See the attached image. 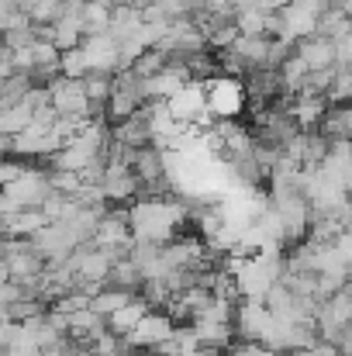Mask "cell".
<instances>
[{"mask_svg": "<svg viewBox=\"0 0 352 356\" xmlns=\"http://www.w3.org/2000/svg\"><path fill=\"white\" fill-rule=\"evenodd\" d=\"M232 329H235V339H255L262 343L266 329H269V312L262 301L255 298H242L235 305V315H232Z\"/></svg>", "mask_w": 352, "mask_h": 356, "instance_id": "5", "label": "cell"}, {"mask_svg": "<svg viewBox=\"0 0 352 356\" xmlns=\"http://www.w3.org/2000/svg\"><path fill=\"white\" fill-rule=\"evenodd\" d=\"M111 138H115V142H121V145H131V149L149 145V124H145V115H142V104H138V108H135L128 118L115 121Z\"/></svg>", "mask_w": 352, "mask_h": 356, "instance_id": "15", "label": "cell"}, {"mask_svg": "<svg viewBox=\"0 0 352 356\" xmlns=\"http://www.w3.org/2000/svg\"><path fill=\"white\" fill-rule=\"evenodd\" d=\"M80 356H87V353H80Z\"/></svg>", "mask_w": 352, "mask_h": 356, "instance_id": "38", "label": "cell"}, {"mask_svg": "<svg viewBox=\"0 0 352 356\" xmlns=\"http://www.w3.org/2000/svg\"><path fill=\"white\" fill-rule=\"evenodd\" d=\"M21 170H24V159H7V156H0V187H3L7 180H14Z\"/></svg>", "mask_w": 352, "mask_h": 356, "instance_id": "29", "label": "cell"}, {"mask_svg": "<svg viewBox=\"0 0 352 356\" xmlns=\"http://www.w3.org/2000/svg\"><path fill=\"white\" fill-rule=\"evenodd\" d=\"M280 17V35L276 38H287V42H297V38H308L315 35V24H318V10L301 3V0H290L276 10Z\"/></svg>", "mask_w": 352, "mask_h": 356, "instance_id": "7", "label": "cell"}, {"mask_svg": "<svg viewBox=\"0 0 352 356\" xmlns=\"http://www.w3.org/2000/svg\"><path fill=\"white\" fill-rule=\"evenodd\" d=\"M349 128H352L349 104H328L325 118L318 121V131H321L325 138H349Z\"/></svg>", "mask_w": 352, "mask_h": 356, "instance_id": "18", "label": "cell"}, {"mask_svg": "<svg viewBox=\"0 0 352 356\" xmlns=\"http://www.w3.org/2000/svg\"><path fill=\"white\" fill-rule=\"evenodd\" d=\"M0 87H3V80H0Z\"/></svg>", "mask_w": 352, "mask_h": 356, "instance_id": "37", "label": "cell"}, {"mask_svg": "<svg viewBox=\"0 0 352 356\" xmlns=\"http://www.w3.org/2000/svg\"><path fill=\"white\" fill-rule=\"evenodd\" d=\"M80 87H83V94H87L90 104H104L108 94H111V73H97V70H90V73L80 76Z\"/></svg>", "mask_w": 352, "mask_h": 356, "instance_id": "22", "label": "cell"}, {"mask_svg": "<svg viewBox=\"0 0 352 356\" xmlns=\"http://www.w3.org/2000/svg\"><path fill=\"white\" fill-rule=\"evenodd\" d=\"M145 312H149V305H145V301L135 294L128 305H121L117 312H111L104 322H108V329H111L115 336H128V332H131V329L142 322V315H145Z\"/></svg>", "mask_w": 352, "mask_h": 356, "instance_id": "17", "label": "cell"}, {"mask_svg": "<svg viewBox=\"0 0 352 356\" xmlns=\"http://www.w3.org/2000/svg\"><path fill=\"white\" fill-rule=\"evenodd\" d=\"M45 90H49V104H52L56 115H83V118H87L90 101H87L80 80H69V76L56 73V76L45 83Z\"/></svg>", "mask_w": 352, "mask_h": 356, "instance_id": "4", "label": "cell"}, {"mask_svg": "<svg viewBox=\"0 0 352 356\" xmlns=\"http://www.w3.org/2000/svg\"><path fill=\"white\" fill-rule=\"evenodd\" d=\"M3 312H7L10 322H24V318L45 315V301H38V298H31V294H21V298H14L10 305H3Z\"/></svg>", "mask_w": 352, "mask_h": 356, "instance_id": "23", "label": "cell"}, {"mask_svg": "<svg viewBox=\"0 0 352 356\" xmlns=\"http://www.w3.org/2000/svg\"><path fill=\"white\" fill-rule=\"evenodd\" d=\"M325 111H328V101H325L321 94H294V101H290V108H287V115L294 118V124H297L301 131L318 128V121L325 118Z\"/></svg>", "mask_w": 352, "mask_h": 356, "instance_id": "12", "label": "cell"}, {"mask_svg": "<svg viewBox=\"0 0 352 356\" xmlns=\"http://www.w3.org/2000/svg\"><path fill=\"white\" fill-rule=\"evenodd\" d=\"M59 73L69 76V80H80V76L87 73V59H83V49H80V45L59 52Z\"/></svg>", "mask_w": 352, "mask_h": 356, "instance_id": "27", "label": "cell"}, {"mask_svg": "<svg viewBox=\"0 0 352 356\" xmlns=\"http://www.w3.org/2000/svg\"><path fill=\"white\" fill-rule=\"evenodd\" d=\"M10 280V270H7V259H0V284Z\"/></svg>", "mask_w": 352, "mask_h": 356, "instance_id": "33", "label": "cell"}, {"mask_svg": "<svg viewBox=\"0 0 352 356\" xmlns=\"http://www.w3.org/2000/svg\"><path fill=\"white\" fill-rule=\"evenodd\" d=\"M173 329H176V322H173L166 312H145L142 322H138L128 336H121V339H124L128 346H135V350H145V346H156V343L169 339Z\"/></svg>", "mask_w": 352, "mask_h": 356, "instance_id": "8", "label": "cell"}, {"mask_svg": "<svg viewBox=\"0 0 352 356\" xmlns=\"http://www.w3.org/2000/svg\"><path fill=\"white\" fill-rule=\"evenodd\" d=\"M83 3H101V7H115V0H83Z\"/></svg>", "mask_w": 352, "mask_h": 356, "instance_id": "34", "label": "cell"}, {"mask_svg": "<svg viewBox=\"0 0 352 356\" xmlns=\"http://www.w3.org/2000/svg\"><path fill=\"white\" fill-rule=\"evenodd\" d=\"M166 108H169V115L173 121H187V124H194V118L208 108V97H204V80H187L173 97H166Z\"/></svg>", "mask_w": 352, "mask_h": 356, "instance_id": "11", "label": "cell"}, {"mask_svg": "<svg viewBox=\"0 0 352 356\" xmlns=\"http://www.w3.org/2000/svg\"><path fill=\"white\" fill-rule=\"evenodd\" d=\"M3 52H7V49H3V45H0V59H3Z\"/></svg>", "mask_w": 352, "mask_h": 356, "instance_id": "35", "label": "cell"}, {"mask_svg": "<svg viewBox=\"0 0 352 356\" xmlns=\"http://www.w3.org/2000/svg\"><path fill=\"white\" fill-rule=\"evenodd\" d=\"M14 204H21V208H38L42 204V197L49 194V180H45V166H35V163H24V170L14 177V180H7L3 187H0Z\"/></svg>", "mask_w": 352, "mask_h": 356, "instance_id": "3", "label": "cell"}, {"mask_svg": "<svg viewBox=\"0 0 352 356\" xmlns=\"http://www.w3.org/2000/svg\"><path fill=\"white\" fill-rule=\"evenodd\" d=\"M80 49H83V59H87V73L97 70V73H115L117 70V38H111L108 31L101 35H83L80 38Z\"/></svg>", "mask_w": 352, "mask_h": 356, "instance_id": "9", "label": "cell"}, {"mask_svg": "<svg viewBox=\"0 0 352 356\" xmlns=\"http://www.w3.org/2000/svg\"><path fill=\"white\" fill-rule=\"evenodd\" d=\"M166 59H169V56H166L162 49H142V52L128 63V70H131L135 76H142V80H145V76L159 73V70L166 66Z\"/></svg>", "mask_w": 352, "mask_h": 356, "instance_id": "21", "label": "cell"}, {"mask_svg": "<svg viewBox=\"0 0 352 356\" xmlns=\"http://www.w3.org/2000/svg\"><path fill=\"white\" fill-rule=\"evenodd\" d=\"M204 97H208V111L218 118H238L242 108H245V87L238 76H225V73H215L204 80Z\"/></svg>", "mask_w": 352, "mask_h": 356, "instance_id": "2", "label": "cell"}, {"mask_svg": "<svg viewBox=\"0 0 352 356\" xmlns=\"http://www.w3.org/2000/svg\"><path fill=\"white\" fill-rule=\"evenodd\" d=\"M187 222V201H180L176 194L166 197H135V204L128 208V229L135 242H169L183 229Z\"/></svg>", "mask_w": 352, "mask_h": 356, "instance_id": "1", "label": "cell"}, {"mask_svg": "<svg viewBox=\"0 0 352 356\" xmlns=\"http://www.w3.org/2000/svg\"><path fill=\"white\" fill-rule=\"evenodd\" d=\"M349 97H352V73H349V66H335L332 83H328V90H325V101H328V104H346Z\"/></svg>", "mask_w": 352, "mask_h": 356, "instance_id": "24", "label": "cell"}, {"mask_svg": "<svg viewBox=\"0 0 352 356\" xmlns=\"http://www.w3.org/2000/svg\"><path fill=\"white\" fill-rule=\"evenodd\" d=\"M308 350H311V356H342L335 346H332V343H325V339H315Z\"/></svg>", "mask_w": 352, "mask_h": 356, "instance_id": "30", "label": "cell"}, {"mask_svg": "<svg viewBox=\"0 0 352 356\" xmlns=\"http://www.w3.org/2000/svg\"><path fill=\"white\" fill-rule=\"evenodd\" d=\"M269 356H283V353H269Z\"/></svg>", "mask_w": 352, "mask_h": 356, "instance_id": "36", "label": "cell"}, {"mask_svg": "<svg viewBox=\"0 0 352 356\" xmlns=\"http://www.w3.org/2000/svg\"><path fill=\"white\" fill-rule=\"evenodd\" d=\"M190 329H194L197 343H201V346H211V350H225L235 339L232 322H215V318H204V315L190 318Z\"/></svg>", "mask_w": 352, "mask_h": 356, "instance_id": "14", "label": "cell"}, {"mask_svg": "<svg viewBox=\"0 0 352 356\" xmlns=\"http://www.w3.org/2000/svg\"><path fill=\"white\" fill-rule=\"evenodd\" d=\"M97 187H101V194H104L108 204H124V201H135L138 177L124 163H104V173H101V184Z\"/></svg>", "mask_w": 352, "mask_h": 356, "instance_id": "6", "label": "cell"}, {"mask_svg": "<svg viewBox=\"0 0 352 356\" xmlns=\"http://www.w3.org/2000/svg\"><path fill=\"white\" fill-rule=\"evenodd\" d=\"M131 173L138 177V184H149V180H162V152L156 145H138L135 156H131Z\"/></svg>", "mask_w": 352, "mask_h": 356, "instance_id": "16", "label": "cell"}, {"mask_svg": "<svg viewBox=\"0 0 352 356\" xmlns=\"http://www.w3.org/2000/svg\"><path fill=\"white\" fill-rule=\"evenodd\" d=\"M108 21H111V7L83 3V35H101V31H108Z\"/></svg>", "mask_w": 352, "mask_h": 356, "instance_id": "26", "label": "cell"}, {"mask_svg": "<svg viewBox=\"0 0 352 356\" xmlns=\"http://www.w3.org/2000/svg\"><path fill=\"white\" fill-rule=\"evenodd\" d=\"M104 284H111V287H124V291H138V284H142V270L128 259V256H121L111 263V270H108V280Z\"/></svg>", "mask_w": 352, "mask_h": 356, "instance_id": "20", "label": "cell"}, {"mask_svg": "<svg viewBox=\"0 0 352 356\" xmlns=\"http://www.w3.org/2000/svg\"><path fill=\"white\" fill-rule=\"evenodd\" d=\"M187 80H190L187 66L176 63V59H166V66H162L159 73H152V76L142 80V83H145V101H166V97H173Z\"/></svg>", "mask_w": 352, "mask_h": 356, "instance_id": "10", "label": "cell"}, {"mask_svg": "<svg viewBox=\"0 0 352 356\" xmlns=\"http://www.w3.org/2000/svg\"><path fill=\"white\" fill-rule=\"evenodd\" d=\"M14 329H17V322H10V318H7V322H0V353L10 346V339H14Z\"/></svg>", "mask_w": 352, "mask_h": 356, "instance_id": "31", "label": "cell"}, {"mask_svg": "<svg viewBox=\"0 0 352 356\" xmlns=\"http://www.w3.org/2000/svg\"><path fill=\"white\" fill-rule=\"evenodd\" d=\"M45 180H49V191H59L66 197H76V191L83 187L80 173H69V170H45Z\"/></svg>", "mask_w": 352, "mask_h": 356, "instance_id": "25", "label": "cell"}, {"mask_svg": "<svg viewBox=\"0 0 352 356\" xmlns=\"http://www.w3.org/2000/svg\"><path fill=\"white\" fill-rule=\"evenodd\" d=\"M283 3H290V0H255V7H262V10H280Z\"/></svg>", "mask_w": 352, "mask_h": 356, "instance_id": "32", "label": "cell"}, {"mask_svg": "<svg viewBox=\"0 0 352 356\" xmlns=\"http://www.w3.org/2000/svg\"><path fill=\"white\" fill-rule=\"evenodd\" d=\"M135 298V291H124V287H111V284H104L97 294H90V308L97 312V315H111V312H117L121 305H128Z\"/></svg>", "mask_w": 352, "mask_h": 356, "instance_id": "19", "label": "cell"}, {"mask_svg": "<svg viewBox=\"0 0 352 356\" xmlns=\"http://www.w3.org/2000/svg\"><path fill=\"white\" fill-rule=\"evenodd\" d=\"M35 42V24H21V28H10V31H0V45L3 49H24Z\"/></svg>", "mask_w": 352, "mask_h": 356, "instance_id": "28", "label": "cell"}, {"mask_svg": "<svg viewBox=\"0 0 352 356\" xmlns=\"http://www.w3.org/2000/svg\"><path fill=\"white\" fill-rule=\"evenodd\" d=\"M294 52L308 63V70H328L335 66V52H332V38L325 35H308V38H297L294 42Z\"/></svg>", "mask_w": 352, "mask_h": 356, "instance_id": "13", "label": "cell"}]
</instances>
